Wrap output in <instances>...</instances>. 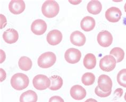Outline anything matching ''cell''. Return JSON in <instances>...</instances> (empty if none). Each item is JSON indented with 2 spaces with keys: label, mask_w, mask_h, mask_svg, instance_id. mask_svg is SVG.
I'll list each match as a JSON object with an SVG mask.
<instances>
[{
  "label": "cell",
  "mask_w": 126,
  "mask_h": 102,
  "mask_svg": "<svg viewBox=\"0 0 126 102\" xmlns=\"http://www.w3.org/2000/svg\"><path fill=\"white\" fill-rule=\"evenodd\" d=\"M59 11V4L53 0L46 1L42 6V11L43 15L48 18L56 17L58 15Z\"/></svg>",
  "instance_id": "cell-1"
},
{
  "label": "cell",
  "mask_w": 126,
  "mask_h": 102,
  "mask_svg": "<svg viewBox=\"0 0 126 102\" xmlns=\"http://www.w3.org/2000/svg\"><path fill=\"white\" fill-rule=\"evenodd\" d=\"M29 83L27 75L21 73L14 74L11 78V84L12 88L16 90H22L27 88Z\"/></svg>",
  "instance_id": "cell-2"
},
{
  "label": "cell",
  "mask_w": 126,
  "mask_h": 102,
  "mask_svg": "<svg viewBox=\"0 0 126 102\" xmlns=\"http://www.w3.org/2000/svg\"><path fill=\"white\" fill-rule=\"evenodd\" d=\"M56 55L52 52L48 51L42 54L39 57L37 63L39 67L47 68L52 67L56 62Z\"/></svg>",
  "instance_id": "cell-3"
},
{
  "label": "cell",
  "mask_w": 126,
  "mask_h": 102,
  "mask_svg": "<svg viewBox=\"0 0 126 102\" xmlns=\"http://www.w3.org/2000/svg\"><path fill=\"white\" fill-rule=\"evenodd\" d=\"M32 84L37 90H44L50 86L51 81L46 75L38 74L33 79Z\"/></svg>",
  "instance_id": "cell-4"
},
{
  "label": "cell",
  "mask_w": 126,
  "mask_h": 102,
  "mask_svg": "<svg viewBox=\"0 0 126 102\" xmlns=\"http://www.w3.org/2000/svg\"><path fill=\"white\" fill-rule=\"evenodd\" d=\"M117 61L115 58L111 55H106L99 61V67L102 71L109 72L115 68Z\"/></svg>",
  "instance_id": "cell-5"
},
{
  "label": "cell",
  "mask_w": 126,
  "mask_h": 102,
  "mask_svg": "<svg viewBox=\"0 0 126 102\" xmlns=\"http://www.w3.org/2000/svg\"><path fill=\"white\" fill-rule=\"evenodd\" d=\"M81 57V53L78 49L69 48L65 51L64 58L69 64H76L79 61Z\"/></svg>",
  "instance_id": "cell-6"
},
{
  "label": "cell",
  "mask_w": 126,
  "mask_h": 102,
  "mask_svg": "<svg viewBox=\"0 0 126 102\" xmlns=\"http://www.w3.org/2000/svg\"><path fill=\"white\" fill-rule=\"evenodd\" d=\"M97 40L101 47L107 48L112 43L113 37L111 33L109 31H102L98 34Z\"/></svg>",
  "instance_id": "cell-7"
},
{
  "label": "cell",
  "mask_w": 126,
  "mask_h": 102,
  "mask_svg": "<svg viewBox=\"0 0 126 102\" xmlns=\"http://www.w3.org/2000/svg\"><path fill=\"white\" fill-rule=\"evenodd\" d=\"M105 18L111 22H117L120 20L122 12L119 8L117 7H111L105 12Z\"/></svg>",
  "instance_id": "cell-8"
},
{
  "label": "cell",
  "mask_w": 126,
  "mask_h": 102,
  "mask_svg": "<svg viewBox=\"0 0 126 102\" xmlns=\"http://www.w3.org/2000/svg\"><path fill=\"white\" fill-rule=\"evenodd\" d=\"M47 24L42 19H37L32 22L31 25V31L33 33L37 35L44 34L47 30Z\"/></svg>",
  "instance_id": "cell-9"
},
{
  "label": "cell",
  "mask_w": 126,
  "mask_h": 102,
  "mask_svg": "<svg viewBox=\"0 0 126 102\" xmlns=\"http://www.w3.org/2000/svg\"><path fill=\"white\" fill-rule=\"evenodd\" d=\"M98 86L100 89L104 92H108L111 90L112 87V81L108 75L102 74L98 77Z\"/></svg>",
  "instance_id": "cell-10"
},
{
  "label": "cell",
  "mask_w": 126,
  "mask_h": 102,
  "mask_svg": "<svg viewBox=\"0 0 126 102\" xmlns=\"http://www.w3.org/2000/svg\"><path fill=\"white\" fill-rule=\"evenodd\" d=\"M26 8L23 0H12L9 3V9L12 14L19 15L24 11Z\"/></svg>",
  "instance_id": "cell-11"
},
{
  "label": "cell",
  "mask_w": 126,
  "mask_h": 102,
  "mask_svg": "<svg viewBox=\"0 0 126 102\" xmlns=\"http://www.w3.org/2000/svg\"><path fill=\"white\" fill-rule=\"evenodd\" d=\"M62 38V34L60 31L58 29H53L48 33L46 40L50 45H56L61 42Z\"/></svg>",
  "instance_id": "cell-12"
},
{
  "label": "cell",
  "mask_w": 126,
  "mask_h": 102,
  "mask_svg": "<svg viewBox=\"0 0 126 102\" xmlns=\"http://www.w3.org/2000/svg\"><path fill=\"white\" fill-rule=\"evenodd\" d=\"M70 95L75 100L80 101L83 100L86 96V91L80 85H75L70 89Z\"/></svg>",
  "instance_id": "cell-13"
},
{
  "label": "cell",
  "mask_w": 126,
  "mask_h": 102,
  "mask_svg": "<svg viewBox=\"0 0 126 102\" xmlns=\"http://www.w3.org/2000/svg\"><path fill=\"white\" fill-rule=\"evenodd\" d=\"M70 40L72 44L78 47L84 45L86 42L85 35L82 32L76 31L71 34Z\"/></svg>",
  "instance_id": "cell-14"
},
{
  "label": "cell",
  "mask_w": 126,
  "mask_h": 102,
  "mask_svg": "<svg viewBox=\"0 0 126 102\" xmlns=\"http://www.w3.org/2000/svg\"><path fill=\"white\" fill-rule=\"evenodd\" d=\"M2 37L3 40L7 43L13 44L18 41L19 34L16 29L9 28L3 33Z\"/></svg>",
  "instance_id": "cell-15"
},
{
  "label": "cell",
  "mask_w": 126,
  "mask_h": 102,
  "mask_svg": "<svg viewBox=\"0 0 126 102\" xmlns=\"http://www.w3.org/2000/svg\"><path fill=\"white\" fill-rule=\"evenodd\" d=\"M95 19L90 16H86L82 19L80 22V27L85 32H90L95 27Z\"/></svg>",
  "instance_id": "cell-16"
},
{
  "label": "cell",
  "mask_w": 126,
  "mask_h": 102,
  "mask_svg": "<svg viewBox=\"0 0 126 102\" xmlns=\"http://www.w3.org/2000/svg\"><path fill=\"white\" fill-rule=\"evenodd\" d=\"M87 9L89 14L96 15L102 11V5L101 3L97 0H93L89 2L87 6Z\"/></svg>",
  "instance_id": "cell-17"
},
{
  "label": "cell",
  "mask_w": 126,
  "mask_h": 102,
  "mask_svg": "<svg viewBox=\"0 0 126 102\" xmlns=\"http://www.w3.org/2000/svg\"><path fill=\"white\" fill-rule=\"evenodd\" d=\"M37 94L32 90L24 92L20 97V102H37Z\"/></svg>",
  "instance_id": "cell-18"
},
{
  "label": "cell",
  "mask_w": 126,
  "mask_h": 102,
  "mask_svg": "<svg viewBox=\"0 0 126 102\" xmlns=\"http://www.w3.org/2000/svg\"><path fill=\"white\" fill-rule=\"evenodd\" d=\"M83 64L85 68L88 70H92L95 68L96 65V58L94 54H87L84 58Z\"/></svg>",
  "instance_id": "cell-19"
},
{
  "label": "cell",
  "mask_w": 126,
  "mask_h": 102,
  "mask_svg": "<svg viewBox=\"0 0 126 102\" xmlns=\"http://www.w3.org/2000/svg\"><path fill=\"white\" fill-rule=\"evenodd\" d=\"M51 81V85L48 88L51 90H58L60 89L63 85V80L61 77L58 75H54L49 78Z\"/></svg>",
  "instance_id": "cell-20"
},
{
  "label": "cell",
  "mask_w": 126,
  "mask_h": 102,
  "mask_svg": "<svg viewBox=\"0 0 126 102\" xmlns=\"http://www.w3.org/2000/svg\"><path fill=\"white\" fill-rule=\"evenodd\" d=\"M18 65L19 68L21 70L24 71H28L32 67V60L26 56L21 57L19 60Z\"/></svg>",
  "instance_id": "cell-21"
},
{
  "label": "cell",
  "mask_w": 126,
  "mask_h": 102,
  "mask_svg": "<svg viewBox=\"0 0 126 102\" xmlns=\"http://www.w3.org/2000/svg\"><path fill=\"white\" fill-rule=\"evenodd\" d=\"M110 55L113 56L117 62H120L123 61L125 57V52L121 48L115 47L113 48L110 52Z\"/></svg>",
  "instance_id": "cell-22"
},
{
  "label": "cell",
  "mask_w": 126,
  "mask_h": 102,
  "mask_svg": "<svg viewBox=\"0 0 126 102\" xmlns=\"http://www.w3.org/2000/svg\"><path fill=\"white\" fill-rule=\"evenodd\" d=\"M95 81V77L93 73L87 72L85 73L81 78L82 83L85 85H91L93 84Z\"/></svg>",
  "instance_id": "cell-23"
},
{
  "label": "cell",
  "mask_w": 126,
  "mask_h": 102,
  "mask_svg": "<svg viewBox=\"0 0 126 102\" xmlns=\"http://www.w3.org/2000/svg\"><path fill=\"white\" fill-rule=\"evenodd\" d=\"M117 81L119 85L126 88V68L119 71L117 75Z\"/></svg>",
  "instance_id": "cell-24"
},
{
  "label": "cell",
  "mask_w": 126,
  "mask_h": 102,
  "mask_svg": "<svg viewBox=\"0 0 126 102\" xmlns=\"http://www.w3.org/2000/svg\"><path fill=\"white\" fill-rule=\"evenodd\" d=\"M111 92H112V90L108 92L103 91L99 88L98 85L95 89V93L96 94V95L98 97H102V98H105V97H107L111 95Z\"/></svg>",
  "instance_id": "cell-25"
},
{
  "label": "cell",
  "mask_w": 126,
  "mask_h": 102,
  "mask_svg": "<svg viewBox=\"0 0 126 102\" xmlns=\"http://www.w3.org/2000/svg\"><path fill=\"white\" fill-rule=\"evenodd\" d=\"M49 102H64V101L61 97L58 96H54L49 98Z\"/></svg>",
  "instance_id": "cell-26"
},
{
  "label": "cell",
  "mask_w": 126,
  "mask_h": 102,
  "mask_svg": "<svg viewBox=\"0 0 126 102\" xmlns=\"http://www.w3.org/2000/svg\"><path fill=\"white\" fill-rule=\"evenodd\" d=\"M123 93L124 91L121 88H118L114 91V94L116 96V97L120 98L122 96V94H123Z\"/></svg>",
  "instance_id": "cell-27"
},
{
  "label": "cell",
  "mask_w": 126,
  "mask_h": 102,
  "mask_svg": "<svg viewBox=\"0 0 126 102\" xmlns=\"http://www.w3.org/2000/svg\"><path fill=\"white\" fill-rule=\"evenodd\" d=\"M85 102H98L96 100H95L93 98H89V99L86 100Z\"/></svg>",
  "instance_id": "cell-28"
},
{
  "label": "cell",
  "mask_w": 126,
  "mask_h": 102,
  "mask_svg": "<svg viewBox=\"0 0 126 102\" xmlns=\"http://www.w3.org/2000/svg\"><path fill=\"white\" fill-rule=\"evenodd\" d=\"M124 9H125V12H126V3H125V6H124Z\"/></svg>",
  "instance_id": "cell-29"
},
{
  "label": "cell",
  "mask_w": 126,
  "mask_h": 102,
  "mask_svg": "<svg viewBox=\"0 0 126 102\" xmlns=\"http://www.w3.org/2000/svg\"><path fill=\"white\" fill-rule=\"evenodd\" d=\"M124 99H125V101H126V93L125 96H124Z\"/></svg>",
  "instance_id": "cell-30"
}]
</instances>
